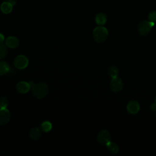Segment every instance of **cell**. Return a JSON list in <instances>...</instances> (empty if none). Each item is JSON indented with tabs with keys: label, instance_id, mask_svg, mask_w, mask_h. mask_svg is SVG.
<instances>
[{
	"label": "cell",
	"instance_id": "1",
	"mask_svg": "<svg viewBox=\"0 0 156 156\" xmlns=\"http://www.w3.org/2000/svg\"><path fill=\"white\" fill-rule=\"evenodd\" d=\"M30 88H32V93L34 96L38 99H42L44 98L48 93V86L45 83H38L34 84L32 82H29Z\"/></svg>",
	"mask_w": 156,
	"mask_h": 156
},
{
	"label": "cell",
	"instance_id": "2",
	"mask_svg": "<svg viewBox=\"0 0 156 156\" xmlns=\"http://www.w3.org/2000/svg\"><path fill=\"white\" fill-rule=\"evenodd\" d=\"M94 40L98 43L104 42L107 38L108 30L103 26H98L94 29L93 31Z\"/></svg>",
	"mask_w": 156,
	"mask_h": 156
},
{
	"label": "cell",
	"instance_id": "3",
	"mask_svg": "<svg viewBox=\"0 0 156 156\" xmlns=\"http://www.w3.org/2000/svg\"><path fill=\"white\" fill-rule=\"evenodd\" d=\"M154 24H155V23L151 21H147V20L141 21L138 25V29L140 35L142 36L147 35L151 31L152 27L154 26Z\"/></svg>",
	"mask_w": 156,
	"mask_h": 156
},
{
	"label": "cell",
	"instance_id": "4",
	"mask_svg": "<svg viewBox=\"0 0 156 156\" xmlns=\"http://www.w3.org/2000/svg\"><path fill=\"white\" fill-rule=\"evenodd\" d=\"M97 139L98 143L101 144L107 145L110 141H111V135L108 130H102L99 132Z\"/></svg>",
	"mask_w": 156,
	"mask_h": 156
},
{
	"label": "cell",
	"instance_id": "5",
	"mask_svg": "<svg viewBox=\"0 0 156 156\" xmlns=\"http://www.w3.org/2000/svg\"><path fill=\"white\" fill-rule=\"evenodd\" d=\"M28 63H29V61L27 57L22 55L17 56L15 58L13 62L14 66L16 68L20 69H24L25 68H26L28 65Z\"/></svg>",
	"mask_w": 156,
	"mask_h": 156
},
{
	"label": "cell",
	"instance_id": "6",
	"mask_svg": "<svg viewBox=\"0 0 156 156\" xmlns=\"http://www.w3.org/2000/svg\"><path fill=\"white\" fill-rule=\"evenodd\" d=\"M110 87L111 90L113 92H119L122 89L123 82L120 78L118 77H114V78H112L110 82Z\"/></svg>",
	"mask_w": 156,
	"mask_h": 156
},
{
	"label": "cell",
	"instance_id": "7",
	"mask_svg": "<svg viewBox=\"0 0 156 156\" xmlns=\"http://www.w3.org/2000/svg\"><path fill=\"white\" fill-rule=\"evenodd\" d=\"M127 110L130 114H136L140 110L139 103L135 100L129 101L127 105Z\"/></svg>",
	"mask_w": 156,
	"mask_h": 156
},
{
	"label": "cell",
	"instance_id": "8",
	"mask_svg": "<svg viewBox=\"0 0 156 156\" xmlns=\"http://www.w3.org/2000/svg\"><path fill=\"white\" fill-rule=\"evenodd\" d=\"M10 118V113L9 110L5 108H0V125L7 124Z\"/></svg>",
	"mask_w": 156,
	"mask_h": 156
},
{
	"label": "cell",
	"instance_id": "9",
	"mask_svg": "<svg viewBox=\"0 0 156 156\" xmlns=\"http://www.w3.org/2000/svg\"><path fill=\"white\" fill-rule=\"evenodd\" d=\"M16 90L20 93H26L28 92L30 88V86L29 82H26L24 81L20 82L16 85Z\"/></svg>",
	"mask_w": 156,
	"mask_h": 156
},
{
	"label": "cell",
	"instance_id": "10",
	"mask_svg": "<svg viewBox=\"0 0 156 156\" xmlns=\"http://www.w3.org/2000/svg\"><path fill=\"white\" fill-rule=\"evenodd\" d=\"M19 44H20V41L18 39L15 37H13V36L9 37L5 40V45L7 47L12 49L18 47L19 46Z\"/></svg>",
	"mask_w": 156,
	"mask_h": 156
},
{
	"label": "cell",
	"instance_id": "11",
	"mask_svg": "<svg viewBox=\"0 0 156 156\" xmlns=\"http://www.w3.org/2000/svg\"><path fill=\"white\" fill-rule=\"evenodd\" d=\"M41 135V132L39 128L34 127L32 128L29 132L30 138L34 140H38Z\"/></svg>",
	"mask_w": 156,
	"mask_h": 156
},
{
	"label": "cell",
	"instance_id": "12",
	"mask_svg": "<svg viewBox=\"0 0 156 156\" xmlns=\"http://www.w3.org/2000/svg\"><path fill=\"white\" fill-rule=\"evenodd\" d=\"M12 9L13 5L9 1L3 2L1 5V10L5 14L10 13L12 11Z\"/></svg>",
	"mask_w": 156,
	"mask_h": 156
},
{
	"label": "cell",
	"instance_id": "13",
	"mask_svg": "<svg viewBox=\"0 0 156 156\" xmlns=\"http://www.w3.org/2000/svg\"><path fill=\"white\" fill-rule=\"evenodd\" d=\"M95 21L98 25L102 26L105 24L107 21L106 15L103 13H99L96 15L95 17Z\"/></svg>",
	"mask_w": 156,
	"mask_h": 156
},
{
	"label": "cell",
	"instance_id": "14",
	"mask_svg": "<svg viewBox=\"0 0 156 156\" xmlns=\"http://www.w3.org/2000/svg\"><path fill=\"white\" fill-rule=\"evenodd\" d=\"M108 151L113 154H117L118 152H119V147H118V146L113 143V142H112V141H110L107 145H106Z\"/></svg>",
	"mask_w": 156,
	"mask_h": 156
},
{
	"label": "cell",
	"instance_id": "15",
	"mask_svg": "<svg viewBox=\"0 0 156 156\" xmlns=\"http://www.w3.org/2000/svg\"><path fill=\"white\" fill-rule=\"evenodd\" d=\"M9 65L4 61H0V76H3L9 71Z\"/></svg>",
	"mask_w": 156,
	"mask_h": 156
},
{
	"label": "cell",
	"instance_id": "16",
	"mask_svg": "<svg viewBox=\"0 0 156 156\" xmlns=\"http://www.w3.org/2000/svg\"><path fill=\"white\" fill-rule=\"evenodd\" d=\"M118 73H119V71H118V69L117 68V67H116L115 66H112L109 68L108 74L112 78L118 77Z\"/></svg>",
	"mask_w": 156,
	"mask_h": 156
},
{
	"label": "cell",
	"instance_id": "17",
	"mask_svg": "<svg viewBox=\"0 0 156 156\" xmlns=\"http://www.w3.org/2000/svg\"><path fill=\"white\" fill-rule=\"evenodd\" d=\"M7 54V49L6 46L2 43H0V60L5 57Z\"/></svg>",
	"mask_w": 156,
	"mask_h": 156
},
{
	"label": "cell",
	"instance_id": "18",
	"mask_svg": "<svg viewBox=\"0 0 156 156\" xmlns=\"http://www.w3.org/2000/svg\"><path fill=\"white\" fill-rule=\"evenodd\" d=\"M42 130L45 132H49L52 129V124L49 121H44L43 122L41 125Z\"/></svg>",
	"mask_w": 156,
	"mask_h": 156
},
{
	"label": "cell",
	"instance_id": "19",
	"mask_svg": "<svg viewBox=\"0 0 156 156\" xmlns=\"http://www.w3.org/2000/svg\"><path fill=\"white\" fill-rule=\"evenodd\" d=\"M8 105V101L6 98L1 97L0 98V108H5Z\"/></svg>",
	"mask_w": 156,
	"mask_h": 156
},
{
	"label": "cell",
	"instance_id": "20",
	"mask_svg": "<svg viewBox=\"0 0 156 156\" xmlns=\"http://www.w3.org/2000/svg\"><path fill=\"white\" fill-rule=\"evenodd\" d=\"M149 20L151 21H152L154 23L156 22V11H152L149 16H148Z\"/></svg>",
	"mask_w": 156,
	"mask_h": 156
},
{
	"label": "cell",
	"instance_id": "21",
	"mask_svg": "<svg viewBox=\"0 0 156 156\" xmlns=\"http://www.w3.org/2000/svg\"><path fill=\"white\" fill-rule=\"evenodd\" d=\"M151 109L152 111H155L156 110V103H153L151 105Z\"/></svg>",
	"mask_w": 156,
	"mask_h": 156
},
{
	"label": "cell",
	"instance_id": "22",
	"mask_svg": "<svg viewBox=\"0 0 156 156\" xmlns=\"http://www.w3.org/2000/svg\"><path fill=\"white\" fill-rule=\"evenodd\" d=\"M4 40V36L2 34H0V43H2Z\"/></svg>",
	"mask_w": 156,
	"mask_h": 156
},
{
	"label": "cell",
	"instance_id": "23",
	"mask_svg": "<svg viewBox=\"0 0 156 156\" xmlns=\"http://www.w3.org/2000/svg\"><path fill=\"white\" fill-rule=\"evenodd\" d=\"M9 2H10V3L13 6V5H15V4H16V2H15V0H10V1H9Z\"/></svg>",
	"mask_w": 156,
	"mask_h": 156
},
{
	"label": "cell",
	"instance_id": "24",
	"mask_svg": "<svg viewBox=\"0 0 156 156\" xmlns=\"http://www.w3.org/2000/svg\"><path fill=\"white\" fill-rule=\"evenodd\" d=\"M6 1H10V0H5Z\"/></svg>",
	"mask_w": 156,
	"mask_h": 156
},
{
	"label": "cell",
	"instance_id": "25",
	"mask_svg": "<svg viewBox=\"0 0 156 156\" xmlns=\"http://www.w3.org/2000/svg\"><path fill=\"white\" fill-rule=\"evenodd\" d=\"M155 103H156V97H155Z\"/></svg>",
	"mask_w": 156,
	"mask_h": 156
},
{
	"label": "cell",
	"instance_id": "26",
	"mask_svg": "<svg viewBox=\"0 0 156 156\" xmlns=\"http://www.w3.org/2000/svg\"><path fill=\"white\" fill-rule=\"evenodd\" d=\"M155 116H156V114H155Z\"/></svg>",
	"mask_w": 156,
	"mask_h": 156
}]
</instances>
